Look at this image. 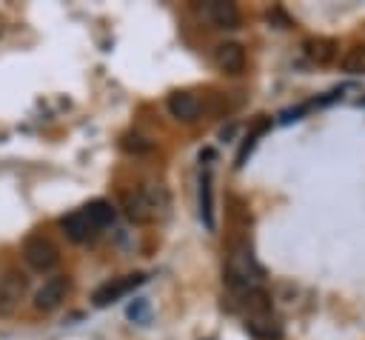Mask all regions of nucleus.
<instances>
[{
	"label": "nucleus",
	"instance_id": "nucleus-1",
	"mask_svg": "<svg viewBox=\"0 0 365 340\" xmlns=\"http://www.w3.org/2000/svg\"><path fill=\"white\" fill-rule=\"evenodd\" d=\"M259 266L254 263V257H251V251L245 249V246H237V249H231V254H228V263H225V283L231 286V289H240V291H248V289H254V283L259 280Z\"/></svg>",
	"mask_w": 365,
	"mask_h": 340
},
{
	"label": "nucleus",
	"instance_id": "nucleus-2",
	"mask_svg": "<svg viewBox=\"0 0 365 340\" xmlns=\"http://www.w3.org/2000/svg\"><path fill=\"white\" fill-rule=\"evenodd\" d=\"M120 203H123L128 220H134V223H151L157 217V209H160L151 189H123Z\"/></svg>",
	"mask_w": 365,
	"mask_h": 340
},
{
	"label": "nucleus",
	"instance_id": "nucleus-3",
	"mask_svg": "<svg viewBox=\"0 0 365 340\" xmlns=\"http://www.w3.org/2000/svg\"><path fill=\"white\" fill-rule=\"evenodd\" d=\"M23 260H26V266L34 269V271H51V269L60 263V251H57V246H54L48 237L31 234V237H26V243H23Z\"/></svg>",
	"mask_w": 365,
	"mask_h": 340
},
{
	"label": "nucleus",
	"instance_id": "nucleus-4",
	"mask_svg": "<svg viewBox=\"0 0 365 340\" xmlns=\"http://www.w3.org/2000/svg\"><path fill=\"white\" fill-rule=\"evenodd\" d=\"M26 274L20 269H6L0 277V317H14L26 297Z\"/></svg>",
	"mask_w": 365,
	"mask_h": 340
},
{
	"label": "nucleus",
	"instance_id": "nucleus-5",
	"mask_svg": "<svg viewBox=\"0 0 365 340\" xmlns=\"http://www.w3.org/2000/svg\"><path fill=\"white\" fill-rule=\"evenodd\" d=\"M66 294H68V277L54 274V277L43 280V286L34 291V309L37 311H51L66 300Z\"/></svg>",
	"mask_w": 365,
	"mask_h": 340
},
{
	"label": "nucleus",
	"instance_id": "nucleus-6",
	"mask_svg": "<svg viewBox=\"0 0 365 340\" xmlns=\"http://www.w3.org/2000/svg\"><path fill=\"white\" fill-rule=\"evenodd\" d=\"M145 280V274H125V277H117V280H111V283H103L94 294H91V300H94V306H108V303H114V300H120L123 294H128L134 286H140Z\"/></svg>",
	"mask_w": 365,
	"mask_h": 340
},
{
	"label": "nucleus",
	"instance_id": "nucleus-7",
	"mask_svg": "<svg viewBox=\"0 0 365 340\" xmlns=\"http://www.w3.org/2000/svg\"><path fill=\"white\" fill-rule=\"evenodd\" d=\"M214 63L225 74H240L245 69V49L237 40H225L214 49Z\"/></svg>",
	"mask_w": 365,
	"mask_h": 340
},
{
	"label": "nucleus",
	"instance_id": "nucleus-8",
	"mask_svg": "<svg viewBox=\"0 0 365 340\" xmlns=\"http://www.w3.org/2000/svg\"><path fill=\"white\" fill-rule=\"evenodd\" d=\"M205 14H208V20H211L217 29H222V31H234V29H240V23H242V14H240L237 3H231V0H211V3L205 6Z\"/></svg>",
	"mask_w": 365,
	"mask_h": 340
},
{
	"label": "nucleus",
	"instance_id": "nucleus-9",
	"mask_svg": "<svg viewBox=\"0 0 365 340\" xmlns=\"http://www.w3.org/2000/svg\"><path fill=\"white\" fill-rule=\"evenodd\" d=\"M245 329L257 340H282V323H279V317L274 311L245 317Z\"/></svg>",
	"mask_w": 365,
	"mask_h": 340
},
{
	"label": "nucleus",
	"instance_id": "nucleus-10",
	"mask_svg": "<svg viewBox=\"0 0 365 340\" xmlns=\"http://www.w3.org/2000/svg\"><path fill=\"white\" fill-rule=\"evenodd\" d=\"M168 111H171V117L191 123L200 117V97L191 91H174V94H168Z\"/></svg>",
	"mask_w": 365,
	"mask_h": 340
},
{
	"label": "nucleus",
	"instance_id": "nucleus-11",
	"mask_svg": "<svg viewBox=\"0 0 365 340\" xmlns=\"http://www.w3.org/2000/svg\"><path fill=\"white\" fill-rule=\"evenodd\" d=\"M336 49H339V43H336L334 37H308V40L302 43L305 57H308L311 63H317V66L331 63V60L336 57Z\"/></svg>",
	"mask_w": 365,
	"mask_h": 340
},
{
	"label": "nucleus",
	"instance_id": "nucleus-12",
	"mask_svg": "<svg viewBox=\"0 0 365 340\" xmlns=\"http://www.w3.org/2000/svg\"><path fill=\"white\" fill-rule=\"evenodd\" d=\"M60 229H63V234H66L68 240H74V243H86V240L94 234V226L88 223V217H86L83 211L66 214V217L60 220Z\"/></svg>",
	"mask_w": 365,
	"mask_h": 340
},
{
	"label": "nucleus",
	"instance_id": "nucleus-13",
	"mask_svg": "<svg viewBox=\"0 0 365 340\" xmlns=\"http://www.w3.org/2000/svg\"><path fill=\"white\" fill-rule=\"evenodd\" d=\"M83 214L88 217V223H91L94 229H106V226L114 220V206H111L108 200H91V203L83 209Z\"/></svg>",
	"mask_w": 365,
	"mask_h": 340
},
{
	"label": "nucleus",
	"instance_id": "nucleus-14",
	"mask_svg": "<svg viewBox=\"0 0 365 340\" xmlns=\"http://www.w3.org/2000/svg\"><path fill=\"white\" fill-rule=\"evenodd\" d=\"M242 306H245L248 317H251V314H265V311H271V294H268L265 289L254 286V289L242 291Z\"/></svg>",
	"mask_w": 365,
	"mask_h": 340
},
{
	"label": "nucleus",
	"instance_id": "nucleus-15",
	"mask_svg": "<svg viewBox=\"0 0 365 340\" xmlns=\"http://www.w3.org/2000/svg\"><path fill=\"white\" fill-rule=\"evenodd\" d=\"M200 206H202L200 211H202L205 226L214 229V214H211V211H214V206H211V174H208V171H205L202 180H200Z\"/></svg>",
	"mask_w": 365,
	"mask_h": 340
},
{
	"label": "nucleus",
	"instance_id": "nucleus-16",
	"mask_svg": "<svg viewBox=\"0 0 365 340\" xmlns=\"http://www.w3.org/2000/svg\"><path fill=\"white\" fill-rule=\"evenodd\" d=\"M342 69L351 74H365V46H351L342 54Z\"/></svg>",
	"mask_w": 365,
	"mask_h": 340
},
{
	"label": "nucleus",
	"instance_id": "nucleus-17",
	"mask_svg": "<svg viewBox=\"0 0 365 340\" xmlns=\"http://www.w3.org/2000/svg\"><path fill=\"white\" fill-rule=\"evenodd\" d=\"M123 149H125V151H134V154H143V151H151L154 143L145 140V137H140V134H125V137H123Z\"/></svg>",
	"mask_w": 365,
	"mask_h": 340
},
{
	"label": "nucleus",
	"instance_id": "nucleus-18",
	"mask_svg": "<svg viewBox=\"0 0 365 340\" xmlns=\"http://www.w3.org/2000/svg\"><path fill=\"white\" fill-rule=\"evenodd\" d=\"M265 126H268V123L262 120V123H259V126H257V129H254V131H251V134L245 137V143L240 146V154H237V166H242V163H245V154H248V151L254 149V143H257V137H259V134L265 131Z\"/></svg>",
	"mask_w": 365,
	"mask_h": 340
},
{
	"label": "nucleus",
	"instance_id": "nucleus-19",
	"mask_svg": "<svg viewBox=\"0 0 365 340\" xmlns=\"http://www.w3.org/2000/svg\"><path fill=\"white\" fill-rule=\"evenodd\" d=\"M143 314H145V303H137V306L128 309V317H131V320H140Z\"/></svg>",
	"mask_w": 365,
	"mask_h": 340
}]
</instances>
